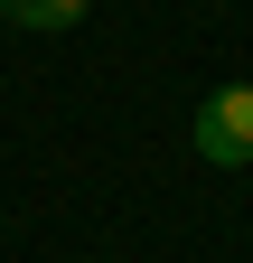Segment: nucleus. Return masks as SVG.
Returning a JSON list of instances; mask_svg holds the SVG:
<instances>
[{
  "label": "nucleus",
  "instance_id": "1",
  "mask_svg": "<svg viewBox=\"0 0 253 263\" xmlns=\"http://www.w3.org/2000/svg\"><path fill=\"white\" fill-rule=\"evenodd\" d=\"M187 141L216 170H253V85H216L197 113H187Z\"/></svg>",
  "mask_w": 253,
  "mask_h": 263
},
{
  "label": "nucleus",
  "instance_id": "2",
  "mask_svg": "<svg viewBox=\"0 0 253 263\" xmlns=\"http://www.w3.org/2000/svg\"><path fill=\"white\" fill-rule=\"evenodd\" d=\"M85 10H94V0H0V19L28 28V38H56V28H75Z\"/></svg>",
  "mask_w": 253,
  "mask_h": 263
}]
</instances>
